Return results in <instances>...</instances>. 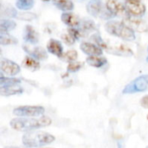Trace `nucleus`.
<instances>
[{
    "mask_svg": "<svg viewBox=\"0 0 148 148\" xmlns=\"http://www.w3.org/2000/svg\"><path fill=\"white\" fill-rule=\"evenodd\" d=\"M52 121L48 116H42L39 118H24L18 117L12 119L10 122V127L20 132H31L41 127H48L51 124Z\"/></svg>",
    "mask_w": 148,
    "mask_h": 148,
    "instance_id": "obj_1",
    "label": "nucleus"
},
{
    "mask_svg": "<svg viewBox=\"0 0 148 148\" xmlns=\"http://www.w3.org/2000/svg\"><path fill=\"white\" fill-rule=\"evenodd\" d=\"M23 144L29 148L41 147L52 143L55 140V137L46 132H28L23 138Z\"/></svg>",
    "mask_w": 148,
    "mask_h": 148,
    "instance_id": "obj_2",
    "label": "nucleus"
},
{
    "mask_svg": "<svg viewBox=\"0 0 148 148\" xmlns=\"http://www.w3.org/2000/svg\"><path fill=\"white\" fill-rule=\"evenodd\" d=\"M107 32L114 36L120 37L126 41H134L135 39V34L133 29L127 26L123 22L119 21H108L105 24Z\"/></svg>",
    "mask_w": 148,
    "mask_h": 148,
    "instance_id": "obj_3",
    "label": "nucleus"
},
{
    "mask_svg": "<svg viewBox=\"0 0 148 148\" xmlns=\"http://www.w3.org/2000/svg\"><path fill=\"white\" fill-rule=\"evenodd\" d=\"M87 10L95 17H99L105 20H109L114 16L108 10L107 5H104L101 1L94 0L88 3Z\"/></svg>",
    "mask_w": 148,
    "mask_h": 148,
    "instance_id": "obj_4",
    "label": "nucleus"
},
{
    "mask_svg": "<svg viewBox=\"0 0 148 148\" xmlns=\"http://www.w3.org/2000/svg\"><path fill=\"white\" fill-rule=\"evenodd\" d=\"M148 90V75H142L129 82L123 89V94H135Z\"/></svg>",
    "mask_w": 148,
    "mask_h": 148,
    "instance_id": "obj_5",
    "label": "nucleus"
},
{
    "mask_svg": "<svg viewBox=\"0 0 148 148\" xmlns=\"http://www.w3.org/2000/svg\"><path fill=\"white\" fill-rule=\"evenodd\" d=\"M45 109L41 106H21L13 110V114L18 117H38L44 114Z\"/></svg>",
    "mask_w": 148,
    "mask_h": 148,
    "instance_id": "obj_6",
    "label": "nucleus"
},
{
    "mask_svg": "<svg viewBox=\"0 0 148 148\" xmlns=\"http://www.w3.org/2000/svg\"><path fill=\"white\" fill-rule=\"evenodd\" d=\"M126 9L130 16H142L146 13V6L140 0H127L125 1Z\"/></svg>",
    "mask_w": 148,
    "mask_h": 148,
    "instance_id": "obj_7",
    "label": "nucleus"
},
{
    "mask_svg": "<svg viewBox=\"0 0 148 148\" xmlns=\"http://www.w3.org/2000/svg\"><path fill=\"white\" fill-rule=\"evenodd\" d=\"M123 23L128 26L131 29H133L134 31H137V32H147L148 30V25L147 23L136 16H127L126 17H124Z\"/></svg>",
    "mask_w": 148,
    "mask_h": 148,
    "instance_id": "obj_8",
    "label": "nucleus"
},
{
    "mask_svg": "<svg viewBox=\"0 0 148 148\" xmlns=\"http://www.w3.org/2000/svg\"><path fill=\"white\" fill-rule=\"evenodd\" d=\"M106 5L108 9V10L114 16H122L126 17L129 16L125 4L121 3L118 0H108L106 3Z\"/></svg>",
    "mask_w": 148,
    "mask_h": 148,
    "instance_id": "obj_9",
    "label": "nucleus"
},
{
    "mask_svg": "<svg viewBox=\"0 0 148 148\" xmlns=\"http://www.w3.org/2000/svg\"><path fill=\"white\" fill-rule=\"evenodd\" d=\"M0 69L2 73L10 75V76H14L17 75L20 72V67L18 64L16 62L7 60V59H3L0 63Z\"/></svg>",
    "mask_w": 148,
    "mask_h": 148,
    "instance_id": "obj_10",
    "label": "nucleus"
},
{
    "mask_svg": "<svg viewBox=\"0 0 148 148\" xmlns=\"http://www.w3.org/2000/svg\"><path fill=\"white\" fill-rule=\"evenodd\" d=\"M82 51L88 55V56H101L102 55V49H101L99 46H97L95 43L83 42L81 43L80 46Z\"/></svg>",
    "mask_w": 148,
    "mask_h": 148,
    "instance_id": "obj_11",
    "label": "nucleus"
},
{
    "mask_svg": "<svg viewBox=\"0 0 148 148\" xmlns=\"http://www.w3.org/2000/svg\"><path fill=\"white\" fill-rule=\"evenodd\" d=\"M23 49L29 55H30V56H32L33 58H35L36 60L42 61V60H46L48 57L46 50L41 47H30L29 45H24Z\"/></svg>",
    "mask_w": 148,
    "mask_h": 148,
    "instance_id": "obj_12",
    "label": "nucleus"
},
{
    "mask_svg": "<svg viewBox=\"0 0 148 148\" xmlns=\"http://www.w3.org/2000/svg\"><path fill=\"white\" fill-rule=\"evenodd\" d=\"M47 49L49 53H51L58 57H62V56H63L62 45L57 40L50 39L47 44Z\"/></svg>",
    "mask_w": 148,
    "mask_h": 148,
    "instance_id": "obj_13",
    "label": "nucleus"
},
{
    "mask_svg": "<svg viewBox=\"0 0 148 148\" xmlns=\"http://www.w3.org/2000/svg\"><path fill=\"white\" fill-rule=\"evenodd\" d=\"M61 19L66 25H68L70 28L78 27L81 23V20L79 19V17L76 15H75L73 13H69V12L63 13L61 16Z\"/></svg>",
    "mask_w": 148,
    "mask_h": 148,
    "instance_id": "obj_14",
    "label": "nucleus"
},
{
    "mask_svg": "<svg viewBox=\"0 0 148 148\" xmlns=\"http://www.w3.org/2000/svg\"><path fill=\"white\" fill-rule=\"evenodd\" d=\"M23 39L30 44H36L38 42V35L32 26L27 25L25 27Z\"/></svg>",
    "mask_w": 148,
    "mask_h": 148,
    "instance_id": "obj_15",
    "label": "nucleus"
},
{
    "mask_svg": "<svg viewBox=\"0 0 148 148\" xmlns=\"http://www.w3.org/2000/svg\"><path fill=\"white\" fill-rule=\"evenodd\" d=\"M78 27H79L78 29L81 33V36H83V34H88L96 29L95 23L89 19H84L81 21L80 25Z\"/></svg>",
    "mask_w": 148,
    "mask_h": 148,
    "instance_id": "obj_16",
    "label": "nucleus"
},
{
    "mask_svg": "<svg viewBox=\"0 0 148 148\" xmlns=\"http://www.w3.org/2000/svg\"><path fill=\"white\" fill-rule=\"evenodd\" d=\"M23 92V88L19 85L8 86V87H0V94L1 95L10 96L17 94H21Z\"/></svg>",
    "mask_w": 148,
    "mask_h": 148,
    "instance_id": "obj_17",
    "label": "nucleus"
},
{
    "mask_svg": "<svg viewBox=\"0 0 148 148\" xmlns=\"http://www.w3.org/2000/svg\"><path fill=\"white\" fill-rule=\"evenodd\" d=\"M87 63L92 67L95 68H101L104 66L108 61L105 57L100 56H88L86 60Z\"/></svg>",
    "mask_w": 148,
    "mask_h": 148,
    "instance_id": "obj_18",
    "label": "nucleus"
},
{
    "mask_svg": "<svg viewBox=\"0 0 148 148\" xmlns=\"http://www.w3.org/2000/svg\"><path fill=\"white\" fill-rule=\"evenodd\" d=\"M53 3L63 11H70L74 9V3L70 0H53Z\"/></svg>",
    "mask_w": 148,
    "mask_h": 148,
    "instance_id": "obj_19",
    "label": "nucleus"
},
{
    "mask_svg": "<svg viewBox=\"0 0 148 148\" xmlns=\"http://www.w3.org/2000/svg\"><path fill=\"white\" fill-rule=\"evenodd\" d=\"M23 64L26 69L32 70V71H35L40 69V62L36 59L33 58L32 56H26L23 60Z\"/></svg>",
    "mask_w": 148,
    "mask_h": 148,
    "instance_id": "obj_20",
    "label": "nucleus"
},
{
    "mask_svg": "<svg viewBox=\"0 0 148 148\" xmlns=\"http://www.w3.org/2000/svg\"><path fill=\"white\" fill-rule=\"evenodd\" d=\"M16 23L9 19H1L0 21V33H8L16 28Z\"/></svg>",
    "mask_w": 148,
    "mask_h": 148,
    "instance_id": "obj_21",
    "label": "nucleus"
},
{
    "mask_svg": "<svg viewBox=\"0 0 148 148\" xmlns=\"http://www.w3.org/2000/svg\"><path fill=\"white\" fill-rule=\"evenodd\" d=\"M21 81L17 78H7L3 77V75L1 74L0 75V87H8V86H14V85H19Z\"/></svg>",
    "mask_w": 148,
    "mask_h": 148,
    "instance_id": "obj_22",
    "label": "nucleus"
},
{
    "mask_svg": "<svg viewBox=\"0 0 148 148\" xmlns=\"http://www.w3.org/2000/svg\"><path fill=\"white\" fill-rule=\"evenodd\" d=\"M0 43L2 45H10V44H16L17 40L10 36L8 33H1L0 34Z\"/></svg>",
    "mask_w": 148,
    "mask_h": 148,
    "instance_id": "obj_23",
    "label": "nucleus"
},
{
    "mask_svg": "<svg viewBox=\"0 0 148 148\" xmlns=\"http://www.w3.org/2000/svg\"><path fill=\"white\" fill-rule=\"evenodd\" d=\"M17 12L15 8L12 6H5L2 7L1 9V16H5V17H16Z\"/></svg>",
    "mask_w": 148,
    "mask_h": 148,
    "instance_id": "obj_24",
    "label": "nucleus"
},
{
    "mask_svg": "<svg viewBox=\"0 0 148 148\" xmlns=\"http://www.w3.org/2000/svg\"><path fill=\"white\" fill-rule=\"evenodd\" d=\"M34 5V0H16V6L23 10H27L32 9Z\"/></svg>",
    "mask_w": 148,
    "mask_h": 148,
    "instance_id": "obj_25",
    "label": "nucleus"
},
{
    "mask_svg": "<svg viewBox=\"0 0 148 148\" xmlns=\"http://www.w3.org/2000/svg\"><path fill=\"white\" fill-rule=\"evenodd\" d=\"M77 56H78L77 52H76L75 50L72 49V50H69V51H67L65 54H63V56H62V58H63V59H64L65 61H67V62H75V61L76 60Z\"/></svg>",
    "mask_w": 148,
    "mask_h": 148,
    "instance_id": "obj_26",
    "label": "nucleus"
},
{
    "mask_svg": "<svg viewBox=\"0 0 148 148\" xmlns=\"http://www.w3.org/2000/svg\"><path fill=\"white\" fill-rule=\"evenodd\" d=\"M36 17V16L34 13L31 12H22V13H18L16 17L17 19H21L23 21H31L34 20Z\"/></svg>",
    "mask_w": 148,
    "mask_h": 148,
    "instance_id": "obj_27",
    "label": "nucleus"
},
{
    "mask_svg": "<svg viewBox=\"0 0 148 148\" xmlns=\"http://www.w3.org/2000/svg\"><path fill=\"white\" fill-rule=\"evenodd\" d=\"M91 39L94 41L95 44H96L97 46H99L101 49H108L107 44L104 42V41L102 40V38L101 37V36H99L98 34H95L91 36Z\"/></svg>",
    "mask_w": 148,
    "mask_h": 148,
    "instance_id": "obj_28",
    "label": "nucleus"
},
{
    "mask_svg": "<svg viewBox=\"0 0 148 148\" xmlns=\"http://www.w3.org/2000/svg\"><path fill=\"white\" fill-rule=\"evenodd\" d=\"M62 39L63 40V42L66 43V44H68V45H73L74 43H75V38L67 30V32L66 33H63L62 35Z\"/></svg>",
    "mask_w": 148,
    "mask_h": 148,
    "instance_id": "obj_29",
    "label": "nucleus"
},
{
    "mask_svg": "<svg viewBox=\"0 0 148 148\" xmlns=\"http://www.w3.org/2000/svg\"><path fill=\"white\" fill-rule=\"evenodd\" d=\"M82 63L80 62H69V65H68V71L69 72H71V73H74V72H76L78 71L82 67Z\"/></svg>",
    "mask_w": 148,
    "mask_h": 148,
    "instance_id": "obj_30",
    "label": "nucleus"
},
{
    "mask_svg": "<svg viewBox=\"0 0 148 148\" xmlns=\"http://www.w3.org/2000/svg\"><path fill=\"white\" fill-rule=\"evenodd\" d=\"M141 106L145 108H148V95L147 96H144L142 99H141Z\"/></svg>",
    "mask_w": 148,
    "mask_h": 148,
    "instance_id": "obj_31",
    "label": "nucleus"
},
{
    "mask_svg": "<svg viewBox=\"0 0 148 148\" xmlns=\"http://www.w3.org/2000/svg\"><path fill=\"white\" fill-rule=\"evenodd\" d=\"M4 148H18V147H6Z\"/></svg>",
    "mask_w": 148,
    "mask_h": 148,
    "instance_id": "obj_32",
    "label": "nucleus"
},
{
    "mask_svg": "<svg viewBox=\"0 0 148 148\" xmlns=\"http://www.w3.org/2000/svg\"><path fill=\"white\" fill-rule=\"evenodd\" d=\"M147 51H148V49H147ZM147 62H148V55H147Z\"/></svg>",
    "mask_w": 148,
    "mask_h": 148,
    "instance_id": "obj_33",
    "label": "nucleus"
},
{
    "mask_svg": "<svg viewBox=\"0 0 148 148\" xmlns=\"http://www.w3.org/2000/svg\"><path fill=\"white\" fill-rule=\"evenodd\" d=\"M42 1H45V2H48V1H49V0H42Z\"/></svg>",
    "mask_w": 148,
    "mask_h": 148,
    "instance_id": "obj_34",
    "label": "nucleus"
},
{
    "mask_svg": "<svg viewBox=\"0 0 148 148\" xmlns=\"http://www.w3.org/2000/svg\"><path fill=\"white\" fill-rule=\"evenodd\" d=\"M125 1H127V0H125Z\"/></svg>",
    "mask_w": 148,
    "mask_h": 148,
    "instance_id": "obj_35",
    "label": "nucleus"
},
{
    "mask_svg": "<svg viewBox=\"0 0 148 148\" xmlns=\"http://www.w3.org/2000/svg\"><path fill=\"white\" fill-rule=\"evenodd\" d=\"M147 119H148V116H147Z\"/></svg>",
    "mask_w": 148,
    "mask_h": 148,
    "instance_id": "obj_36",
    "label": "nucleus"
}]
</instances>
